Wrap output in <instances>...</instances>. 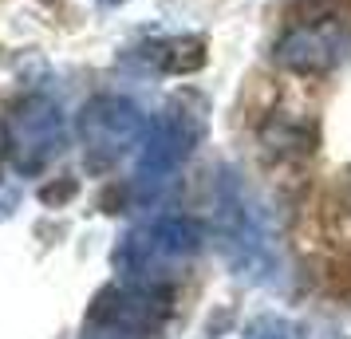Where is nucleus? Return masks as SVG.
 Masks as SVG:
<instances>
[{"mask_svg": "<svg viewBox=\"0 0 351 339\" xmlns=\"http://www.w3.org/2000/svg\"><path fill=\"white\" fill-rule=\"evenodd\" d=\"M213 237L221 249L225 264L241 276V280H269L276 273V241H272L269 213L261 210L245 181L225 170L213 190Z\"/></svg>", "mask_w": 351, "mask_h": 339, "instance_id": "nucleus-1", "label": "nucleus"}, {"mask_svg": "<svg viewBox=\"0 0 351 339\" xmlns=\"http://www.w3.org/2000/svg\"><path fill=\"white\" fill-rule=\"evenodd\" d=\"M202 249V225L190 217H154L130 229L114 249V268L134 284H170Z\"/></svg>", "mask_w": 351, "mask_h": 339, "instance_id": "nucleus-2", "label": "nucleus"}, {"mask_svg": "<svg viewBox=\"0 0 351 339\" xmlns=\"http://www.w3.org/2000/svg\"><path fill=\"white\" fill-rule=\"evenodd\" d=\"M206 130V114L193 99H174L166 111L154 118L150 134L143 138V154H138V186L143 190H158L182 170V162L193 154V146Z\"/></svg>", "mask_w": 351, "mask_h": 339, "instance_id": "nucleus-3", "label": "nucleus"}, {"mask_svg": "<svg viewBox=\"0 0 351 339\" xmlns=\"http://www.w3.org/2000/svg\"><path fill=\"white\" fill-rule=\"evenodd\" d=\"M80 138H83L87 166L91 170H111L114 162H123L134 146H143L146 118L130 99L99 95L80 114Z\"/></svg>", "mask_w": 351, "mask_h": 339, "instance_id": "nucleus-4", "label": "nucleus"}, {"mask_svg": "<svg viewBox=\"0 0 351 339\" xmlns=\"http://www.w3.org/2000/svg\"><path fill=\"white\" fill-rule=\"evenodd\" d=\"M4 146H8L12 166L20 174L48 170L67 146V123L60 103L48 95H28L4 127Z\"/></svg>", "mask_w": 351, "mask_h": 339, "instance_id": "nucleus-5", "label": "nucleus"}, {"mask_svg": "<svg viewBox=\"0 0 351 339\" xmlns=\"http://www.w3.org/2000/svg\"><path fill=\"white\" fill-rule=\"evenodd\" d=\"M348 55H351V28L335 16L292 24L276 40V64L285 67V71H296V75L335 71Z\"/></svg>", "mask_w": 351, "mask_h": 339, "instance_id": "nucleus-6", "label": "nucleus"}, {"mask_svg": "<svg viewBox=\"0 0 351 339\" xmlns=\"http://www.w3.org/2000/svg\"><path fill=\"white\" fill-rule=\"evenodd\" d=\"M170 316V284H111L107 292H99L91 320L114 331H130V336H150L158 331Z\"/></svg>", "mask_w": 351, "mask_h": 339, "instance_id": "nucleus-7", "label": "nucleus"}, {"mask_svg": "<svg viewBox=\"0 0 351 339\" xmlns=\"http://www.w3.org/2000/svg\"><path fill=\"white\" fill-rule=\"evenodd\" d=\"M134 64L166 75H190L206 64V40L202 36H166V40H146L130 55Z\"/></svg>", "mask_w": 351, "mask_h": 339, "instance_id": "nucleus-8", "label": "nucleus"}, {"mask_svg": "<svg viewBox=\"0 0 351 339\" xmlns=\"http://www.w3.org/2000/svg\"><path fill=\"white\" fill-rule=\"evenodd\" d=\"M245 339H304L300 327L292 320H280V316H261V320L249 323Z\"/></svg>", "mask_w": 351, "mask_h": 339, "instance_id": "nucleus-9", "label": "nucleus"}, {"mask_svg": "<svg viewBox=\"0 0 351 339\" xmlns=\"http://www.w3.org/2000/svg\"><path fill=\"white\" fill-rule=\"evenodd\" d=\"M99 4H123V0H99Z\"/></svg>", "mask_w": 351, "mask_h": 339, "instance_id": "nucleus-10", "label": "nucleus"}, {"mask_svg": "<svg viewBox=\"0 0 351 339\" xmlns=\"http://www.w3.org/2000/svg\"><path fill=\"white\" fill-rule=\"evenodd\" d=\"M0 150H8V146H0Z\"/></svg>", "mask_w": 351, "mask_h": 339, "instance_id": "nucleus-11", "label": "nucleus"}]
</instances>
